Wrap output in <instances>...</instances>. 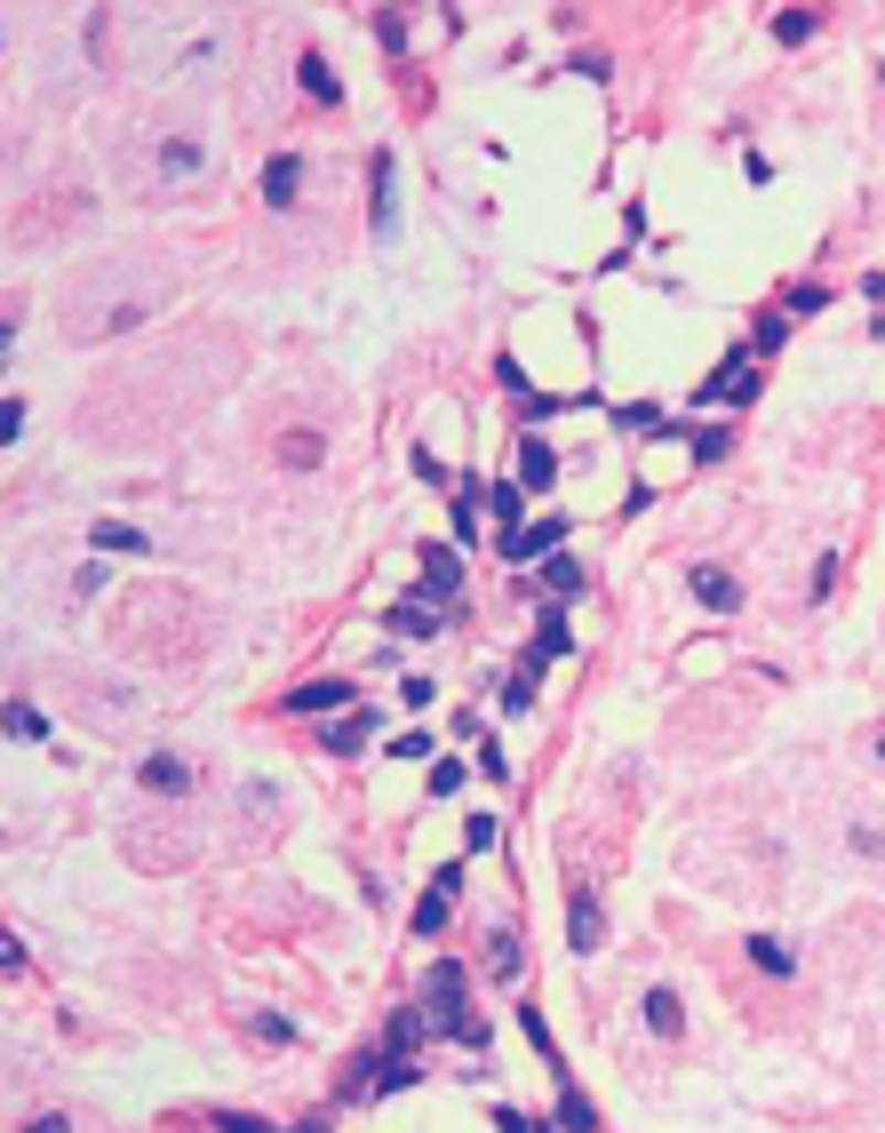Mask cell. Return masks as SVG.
Instances as JSON below:
<instances>
[{"label": "cell", "instance_id": "6da1fadb", "mask_svg": "<svg viewBox=\"0 0 885 1133\" xmlns=\"http://www.w3.org/2000/svg\"><path fill=\"white\" fill-rule=\"evenodd\" d=\"M598 942H606V910H598L591 886H574V903H566V950H598Z\"/></svg>", "mask_w": 885, "mask_h": 1133}, {"label": "cell", "instance_id": "7a4b0ae2", "mask_svg": "<svg viewBox=\"0 0 885 1133\" xmlns=\"http://www.w3.org/2000/svg\"><path fill=\"white\" fill-rule=\"evenodd\" d=\"M559 543H566V519H527L519 536H503V559H510V566H527V559L559 551Z\"/></svg>", "mask_w": 885, "mask_h": 1133}, {"label": "cell", "instance_id": "3957f363", "mask_svg": "<svg viewBox=\"0 0 885 1133\" xmlns=\"http://www.w3.org/2000/svg\"><path fill=\"white\" fill-rule=\"evenodd\" d=\"M687 591L702 598L710 615H742V583L726 575V566H694V575H687Z\"/></svg>", "mask_w": 885, "mask_h": 1133}, {"label": "cell", "instance_id": "277c9868", "mask_svg": "<svg viewBox=\"0 0 885 1133\" xmlns=\"http://www.w3.org/2000/svg\"><path fill=\"white\" fill-rule=\"evenodd\" d=\"M136 783L160 790V798H184V790H192V766H184V758H168V751H152L144 766H136Z\"/></svg>", "mask_w": 885, "mask_h": 1133}, {"label": "cell", "instance_id": "5b68a950", "mask_svg": "<svg viewBox=\"0 0 885 1133\" xmlns=\"http://www.w3.org/2000/svg\"><path fill=\"white\" fill-rule=\"evenodd\" d=\"M344 703H352V687H344V679H312V687H295V694H288V711H295V719H303V711L320 719V711H344Z\"/></svg>", "mask_w": 885, "mask_h": 1133}, {"label": "cell", "instance_id": "8992f818", "mask_svg": "<svg viewBox=\"0 0 885 1133\" xmlns=\"http://www.w3.org/2000/svg\"><path fill=\"white\" fill-rule=\"evenodd\" d=\"M295 192H303V160L280 152V160L263 169V199H271V208H295Z\"/></svg>", "mask_w": 885, "mask_h": 1133}, {"label": "cell", "instance_id": "52a82bcc", "mask_svg": "<svg viewBox=\"0 0 885 1133\" xmlns=\"http://www.w3.org/2000/svg\"><path fill=\"white\" fill-rule=\"evenodd\" d=\"M423 1029H431V1006H407V1014H391V1029H384V1054H407V1061H415Z\"/></svg>", "mask_w": 885, "mask_h": 1133}, {"label": "cell", "instance_id": "ba28073f", "mask_svg": "<svg viewBox=\"0 0 885 1133\" xmlns=\"http://www.w3.org/2000/svg\"><path fill=\"white\" fill-rule=\"evenodd\" d=\"M295 80H303V88H312V96H320V105H344V80H335V73H327V56H320V48H303V56H295Z\"/></svg>", "mask_w": 885, "mask_h": 1133}, {"label": "cell", "instance_id": "9c48e42d", "mask_svg": "<svg viewBox=\"0 0 885 1133\" xmlns=\"http://www.w3.org/2000/svg\"><path fill=\"white\" fill-rule=\"evenodd\" d=\"M471 495H479V504L495 511L503 536H519V527H527V519H519V511H527V495H519V487H503V479H495V487H471Z\"/></svg>", "mask_w": 885, "mask_h": 1133}, {"label": "cell", "instance_id": "30bf717a", "mask_svg": "<svg viewBox=\"0 0 885 1133\" xmlns=\"http://www.w3.org/2000/svg\"><path fill=\"white\" fill-rule=\"evenodd\" d=\"M384 623L399 630V639H439V630H447V623H439V607H423V598H407V607H391Z\"/></svg>", "mask_w": 885, "mask_h": 1133}, {"label": "cell", "instance_id": "8fae6325", "mask_svg": "<svg viewBox=\"0 0 885 1133\" xmlns=\"http://www.w3.org/2000/svg\"><path fill=\"white\" fill-rule=\"evenodd\" d=\"M423 591H431V607L463 591V566H455V551H423Z\"/></svg>", "mask_w": 885, "mask_h": 1133}, {"label": "cell", "instance_id": "7c38bea8", "mask_svg": "<svg viewBox=\"0 0 885 1133\" xmlns=\"http://www.w3.org/2000/svg\"><path fill=\"white\" fill-rule=\"evenodd\" d=\"M551 1086H559V1125L566 1133H598V1110L583 1102V1086H574V1078H551Z\"/></svg>", "mask_w": 885, "mask_h": 1133}, {"label": "cell", "instance_id": "4fadbf2b", "mask_svg": "<svg viewBox=\"0 0 885 1133\" xmlns=\"http://www.w3.org/2000/svg\"><path fill=\"white\" fill-rule=\"evenodd\" d=\"M320 743H327V751H359V743H376V711H344Z\"/></svg>", "mask_w": 885, "mask_h": 1133}, {"label": "cell", "instance_id": "5bb4252c", "mask_svg": "<svg viewBox=\"0 0 885 1133\" xmlns=\"http://www.w3.org/2000/svg\"><path fill=\"white\" fill-rule=\"evenodd\" d=\"M88 543H96V551H128V559H136V551H152V536H136L128 519H96V527H88Z\"/></svg>", "mask_w": 885, "mask_h": 1133}, {"label": "cell", "instance_id": "9a60e30c", "mask_svg": "<svg viewBox=\"0 0 885 1133\" xmlns=\"http://www.w3.org/2000/svg\"><path fill=\"white\" fill-rule=\"evenodd\" d=\"M551 479H559V455L542 447V440H527V447H519V487L535 495V487H551Z\"/></svg>", "mask_w": 885, "mask_h": 1133}, {"label": "cell", "instance_id": "2e32d148", "mask_svg": "<svg viewBox=\"0 0 885 1133\" xmlns=\"http://www.w3.org/2000/svg\"><path fill=\"white\" fill-rule=\"evenodd\" d=\"M646 1029H655V1038H678V1029H687V1014H678V990H646Z\"/></svg>", "mask_w": 885, "mask_h": 1133}, {"label": "cell", "instance_id": "e0dca14e", "mask_svg": "<svg viewBox=\"0 0 885 1133\" xmlns=\"http://www.w3.org/2000/svg\"><path fill=\"white\" fill-rule=\"evenodd\" d=\"M199 160H208V152H199V137H168V144H160V176H199Z\"/></svg>", "mask_w": 885, "mask_h": 1133}, {"label": "cell", "instance_id": "ac0fdd59", "mask_svg": "<svg viewBox=\"0 0 885 1133\" xmlns=\"http://www.w3.org/2000/svg\"><path fill=\"white\" fill-rule=\"evenodd\" d=\"M519 1029H527V1046H535L542 1061H551V1078H566V1061H559V1038H551V1022H542L535 1006H519Z\"/></svg>", "mask_w": 885, "mask_h": 1133}, {"label": "cell", "instance_id": "d6986e66", "mask_svg": "<svg viewBox=\"0 0 885 1133\" xmlns=\"http://www.w3.org/2000/svg\"><path fill=\"white\" fill-rule=\"evenodd\" d=\"M423 997H431V1006H455V997H463V965H455V958H431Z\"/></svg>", "mask_w": 885, "mask_h": 1133}, {"label": "cell", "instance_id": "ffe728a7", "mask_svg": "<svg viewBox=\"0 0 885 1133\" xmlns=\"http://www.w3.org/2000/svg\"><path fill=\"white\" fill-rule=\"evenodd\" d=\"M751 958L766 965V974H774V982H790V974H798V958H790V950H781V935H751Z\"/></svg>", "mask_w": 885, "mask_h": 1133}, {"label": "cell", "instance_id": "44dd1931", "mask_svg": "<svg viewBox=\"0 0 885 1133\" xmlns=\"http://www.w3.org/2000/svg\"><path fill=\"white\" fill-rule=\"evenodd\" d=\"M542 591H551V598H574V591H583V566H574V559H542Z\"/></svg>", "mask_w": 885, "mask_h": 1133}, {"label": "cell", "instance_id": "7402d4cb", "mask_svg": "<svg viewBox=\"0 0 885 1133\" xmlns=\"http://www.w3.org/2000/svg\"><path fill=\"white\" fill-rule=\"evenodd\" d=\"M774 41H781V48H806V41H813V9H781V17H774Z\"/></svg>", "mask_w": 885, "mask_h": 1133}, {"label": "cell", "instance_id": "603a6c76", "mask_svg": "<svg viewBox=\"0 0 885 1133\" xmlns=\"http://www.w3.org/2000/svg\"><path fill=\"white\" fill-rule=\"evenodd\" d=\"M574 639H566V615L551 607V615H542V630H535V662H551V655H566Z\"/></svg>", "mask_w": 885, "mask_h": 1133}, {"label": "cell", "instance_id": "cb8c5ba5", "mask_svg": "<svg viewBox=\"0 0 885 1133\" xmlns=\"http://www.w3.org/2000/svg\"><path fill=\"white\" fill-rule=\"evenodd\" d=\"M487 974L495 982H519V935H495L487 942Z\"/></svg>", "mask_w": 885, "mask_h": 1133}, {"label": "cell", "instance_id": "d4e9b609", "mask_svg": "<svg viewBox=\"0 0 885 1133\" xmlns=\"http://www.w3.org/2000/svg\"><path fill=\"white\" fill-rule=\"evenodd\" d=\"M9 735L17 743H48V719L32 711V703H9Z\"/></svg>", "mask_w": 885, "mask_h": 1133}, {"label": "cell", "instance_id": "484cf974", "mask_svg": "<svg viewBox=\"0 0 885 1133\" xmlns=\"http://www.w3.org/2000/svg\"><path fill=\"white\" fill-rule=\"evenodd\" d=\"M447 910H455V903H447V894H423V903H415V935L431 942V935H439V926H447Z\"/></svg>", "mask_w": 885, "mask_h": 1133}, {"label": "cell", "instance_id": "4316f807", "mask_svg": "<svg viewBox=\"0 0 885 1133\" xmlns=\"http://www.w3.org/2000/svg\"><path fill=\"white\" fill-rule=\"evenodd\" d=\"M822 304H830V288H790V295H781V312H790V320H813Z\"/></svg>", "mask_w": 885, "mask_h": 1133}, {"label": "cell", "instance_id": "83f0119b", "mask_svg": "<svg viewBox=\"0 0 885 1133\" xmlns=\"http://www.w3.org/2000/svg\"><path fill=\"white\" fill-rule=\"evenodd\" d=\"M376 41H384V48H407V17H399V9H376Z\"/></svg>", "mask_w": 885, "mask_h": 1133}, {"label": "cell", "instance_id": "f1b7e54d", "mask_svg": "<svg viewBox=\"0 0 885 1133\" xmlns=\"http://www.w3.org/2000/svg\"><path fill=\"white\" fill-rule=\"evenodd\" d=\"M376 231H391V160H376Z\"/></svg>", "mask_w": 885, "mask_h": 1133}, {"label": "cell", "instance_id": "f546056e", "mask_svg": "<svg viewBox=\"0 0 885 1133\" xmlns=\"http://www.w3.org/2000/svg\"><path fill=\"white\" fill-rule=\"evenodd\" d=\"M495 839H503V830H495V814H471V822H463V846H471V854H479V846H495Z\"/></svg>", "mask_w": 885, "mask_h": 1133}, {"label": "cell", "instance_id": "4dcf8cb0", "mask_svg": "<svg viewBox=\"0 0 885 1133\" xmlns=\"http://www.w3.org/2000/svg\"><path fill=\"white\" fill-rule=\"evenodd\" d=\"M280 455H288V463H303V472H312V463H320V431H295V440H288Z\"/></svg>", "mask_w": 885, "mask_h": 1133}, {"label": "cell", "instance_id": "1f68e13d", "mask_svg": "<svg viewBox=\"0 0 885 1133\" xmlns=\"http://www.w3.org/2000/svg\"><path fill=\"white\" fill-rule=\"evenodd\" d=\"M781 336H790V312H766L758 320V352H781Z\"/></svg>", "mask_w": 885, "mask_h": 1133}, {"label": "cell", "instance_id": "d6a6232c", "mask_svg": "<svg viewBox=\"0 0 885 1133\" xmlns=\"http://www.w3.org/2000/svg\"><path fill=\"white\" fill-rule=\"evenodd\" d=\"M256 1038H271V1046H288V1038H295V1022H288V1014H256Z\"/></svg>", "mask_w": 885, "mask_h": 1133}, {"label": "cell", "instance_id": "836d02e7", "mask_svg": "<svg viewBox=\"0 0 885 1133\" xmlns=\"http://www.w3.org/2000/svg\"><path fill=\"white\" fill-rule=\"evenodd\" d=\"M431 790H439V798L463 790V766H455V758H439V766H431Z\"/></svg>", "mask_w": 885, "mask_h": 1133}, {"label": "cell", "instance_id": "e575fe53", "mask_svg": "<svg viewBox=\"0 0 885 1133\" xmlns=\"http://www.w3.org/2000/svg\"><path fill=\"white\" fill-rule=\"evenodd\" d=\"M24 1133H64V1118L48 1110V1118H24Z\"/></svg>", "mask_w": 885, "mask_h": 1133}, {"label": "cell", "instance_id": "d590c367", "mask_svg": "<svg viewBox=\"0 0 885 1133\" xmlns=\"http://www.w3.org/2000/svg\"><path fill=\"white\" fill-rule=\"evenodd\" d=\"M224 1133H271V1125H263V1118H231Z\"/></svg>", "mask_w": 885, "mask_h": 1133}, {"label": "cell", "instance_id": "8d00e7d4", "mask_svg": "<svg viewBox=\"0 0 885 1133\" xmlns=\"http://www.w3.org/2000/svg\"><path fill=\"white\" fill-rule=\"evenodd\" d=\"M295 1133H327V1125H295Z\"/></svg>", "mask_w": 885, "mask_h": 1133}, {"label": "cell", "instance_id": "74e56055", "mask_svg": "<svg viewBox=\"0 0 885 1133\" xmlns=\"http://www.w3.org/2000/svg\"><path fill=\"white\" fill-rule=\"evenodd\" d=\"M877 336H885V320H877Z\"/></svg>", "mask_w": 885, "mask_h": 1133}, {"label": "cell", "instance_id": "f35d334b", "mask_svg": "<svg viewBox=\"0 0 885 1133\" xmlns=\"http://www.w3.org/2000/svg\"><path fill=\"white\" fill-rule=\"evenodd\" d=\"M877 80H885V64H877Z\"/></svg>", "mask_w": 885, "mask_h": 1133}, {"label": "cell", "instance_id": "ab89813d", "mask_svg": "<svg viewBox=\"0 0 885 1133\" xmlns=\"http://www.w3.org/2000/svg\"><path fill=\"white\" fill-rule=\"evenodd\" d=\"M535 1133H542V1125H535ZM551 1133H559V1125H551Z\"/></svg>", "mask_w": 885, "mask_h": 1133}, {"label": "cell", "instance_id": "60d3db41", "mask_svg": "<svg viewBox=\"0 0 885 1133\" xmlns=\"http://www.w3.org/2000/svg\"><path fill=\"white\" fill-rule=\"evenodd\" d=\"M877 758H885V743H877Z\"/></svg>", "mask_w": 885, "mask_h": 1133}]
</instances>
